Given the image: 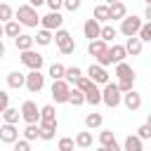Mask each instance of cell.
<instances>
[{
	"label": "cell",
	"mask_w": 151,
	"mask_h": 151,
	"mask_svg": "<svg viewBox=\"0 0 151 151\" xmlns=\"http://www.w3.org/2000/svg\"><path fill=\"white\" fill-rule=\"evenodd\" d=\"M14 17L21 26H28V28H38V24H40V14L33 5H19L14 9Z\"/></svg>",
	"instance_id": "cell-1"
},
{
	"label": "cell",
	"mask_w": 151,
	"mask_h": 151,
	"mask_svg": "<svg viewBox=\"0 0 151 151\" xmlns=\"http://www.w3.org/2000/svg\"><path fill=\"white\" fill-rule=\"evenodd\" d=\"M101 101L109 106V109H116V106H120V101H123V92L118 90V85L116 83H106L104 85V90H101Z\"/></svg>",
	"instance_id": "cell-2"
},
{
	"label": "cell",
	"mask_w": 151,
	"mask_h": 151,
	"mask_svg": "<svg viewBox=\"0 0 151 151\" xmlns=\"http://www.w3.org/2000/svg\"><path fill=\"white\" fill-rule=\"evenodd\" d=\"M52 42H57V47H59L61 54H71V52L76 50V40H73V35H71L66 28H57Z\"/></svg>",
	"instance_id": "cell-3"
},
{
	"label": "cell",
	"mask_w": 151,
	"mask_h": 151,
	"mask_svg": "<svg viewBox=\"0 0 151 151\" xmlns=\"http://www.w3.org/2000/svg\"><path fill=\"white\" fill-rule=\"evenodd\" d=\"M142 19L139 17H134V14H127V17H123L120 19V33L125 35V38H130V35H137L139 33V28H142Z\"/></svg>",
	"instance_id": "cell-4"
},
{
	"label": "cell",
	"mask_w": 151,
	"mask_h": 151,
	"mask_svg": "<svg viewBox=\"0 0 151 151\" xmlns=\"http://www.w3.org/2000/svg\"><path fill=\"white\" fill-rule=\"evenodd\" d=\"M21 64L26 68H31V71H40L42 64H45V57L40 52H35V50H24L21 52Z\"/></svg>",
	"instance_id": "cell-5"
},
{
	"label": "cell",
	"mask_w": 151,
	"mask_h": 151,
	"mask_svg": "<svg viewBox=\"0 0 151 151\" xmlns=\"http://www.w3.org/2000/svg\"><path fill=\"white\" fill-rule=\"evenodd\" d=\"M50 92H52V99H54L57 104H66V101H68V94H71V85L61 78V80H54V83H52Z\"/></svg>",
	"instance_id": "cell-6"
},
{
	"label": "cell",
	"mask_w": 151,
	"mask_h": 151,
	"mask_svg": "<svg viewBox=\"0 0 151 151\" xmlns=\"http://www.w3.org/2000/svg\"><path fill=\"white\" fill-rule=\"evenodd\" d=\"M42 87H45V76L40 71H28L26 73V90L33 92V94H38Z\"/></svg>",
	"instance_id": "cell-7"
},
{
	"label": "cell",
	"mask_w": 151,
	"mask_h": 151,
	"mask_svg": "<svg viewBox=\"0 0 151 151\" xmlns=\"http://www.w3.org/2000/svg\"><path fill=\"white\" fill-rule=\"evenodd\" d=\"M21 118L26 123H40V109H38V104L31 101V99H26L21 104Z\"/></svg>",
	"instance_id": "cell-8"
},
{
	"label": "cell",
	"mask_w": 151,
	"mask_h": 151,
	"mask_svg": "<svg viewBox=\"0 0 151 151\" xmlns=\"http://www.w3.org/2000/svg\"><path fill=\"white\" fill-rule=\"evenodd\" d=\"M87 78H90L94 85H106V83H109V71H106L104 66H99V64H92V66L87 68Z\"/></svg>",
	"instance_id": "cell-9"
},
{
	"label": "cell",
	"mask_w": 151,
	"mask_h": 151,
	"mask_svg": "<svg viewBox=\"0 0 151 151\" xmlns=\"http://www.w3.org/2000/svg\"><path fill=\"white\" fill-rule=\"evenodd\" d=\"M61 24H64V17H61L59 12H50V14L40 17V28H47V31H57V28H61Z\"/></svg>",
	"instance_id": "cell-10"
},
{
	"label": "cell",
	"mask_w": 151,
	"mask_h": 151,
	"mask_svg": "<svg viewBox=\"0 0 151 151\" xmlns=\"http://www.w3.org/2000/svg\"><path fill=\"white\" fill-rule=\"evenodd\" d=\"M120 104H125L127 111H139V109H142V94L132 87L130 92H123V101H120Z\"/></svg>",
	"instance_id": "cell-11"
},
{
	"label": "cell",
	"mask_w": 151,
	"mask_h": 151,
	"mask_svg": "<svg viewBox=\"0 0 151 151\" xmlns=\"http://www.w3.org/2000/svg\"><path fill=\"white\" fill-rule=\"evenodd\" d=\"M38 125H50V127H57V109L54 104H45L40 109V123Z\"/></svg>",
	"instance_id": "cell-12"
},
{
	"label": "cell",
	"mask_w": 151,
	"mask_h": 151,
	"mask_svg": "<svg viewBox=\"0 0 151 151\" xmlns=\"http://www.w3.org/2000/svg\"><path fill=\"white\" fill-rule=\"evenodd\" d=\"M17 139H19V130H17V125L5 123V125L0 127V142H5V144H14Z\"/></svg>",
	"instance_id": "cell-13"
},
{
	"label": "cell",
	"mask_w": 151,
	"mask_h": 151,
	"mask_svg": "<svg viewBox=\"0 0 151 151\" xmlns=\"http://www.w3.org/2000/svg\"><path fill=\"white\" fill-rule=\"evenodd\" d=\"M99 146H106V149H111V151H123L120 144L116 142V134H113L111 130H101V132H99Z\"/></svg>",
	"instance_id": "cell-14"
},
{
	"label": "cell",
	"mask_w": 151,
	"mask_h": 151,
	"mask_svg": "<svg viewBox=\"0 0 151 151\" xmlns=\"http://www.w3.org/2000/svg\"><path fill=\"white\" fill-rule=\"evenodd\" d=\"M99 31H101V24L92 17V19H87L85 21V26H83V33H85V38L87 40H97L99 38Z\"/></svg>",
	"instance_id": "cell-15"
},
{
	"label": "cell",
	"mask_w": 151,
	"mask_h": 151,
	"mask_svg": "<svg viewBox=\"0 0 151 151\" xmlns=\"http://www.w3.org/2000/svg\"><path fill=\"white\" fill-rule=\"evenodd\" d=\"M125 57H127V52H125V45H113V47H109V50H106V59H109V64L125 61Z\"/></svg>",
	"instance_id": "cell-16"
},
{
	"label": "cell",
	"mask_w": 151,
	"mask_h": 151,
	"mask_svg": "<svg viewBox=\"0 0 151 151\" xmlns=\"http://www.w3.org/2000/svg\"><path fill=\"white\" fill-rule=\"evenodd\" d=\"M106 50H109V42H104L101 38H97V40H90V42H87V54H90V57H94V59H97V57H101Z\"/></svg>",
	"instance_id": "cell-17"
},
{
	"label": "cell",
	"mask_w": 151,
	"mask_h": 151,
	"mask_svg": "<svg viewBox=\"0 0 151 151\" xmlns=\"http://www.w3.org/2000/svg\"><path fill=\"white\" fill-rule=\"evenodd\" d=\"M142 50H144V42H142L137 35H130V38L125 40V52H127V54L139 57V54H142Z\"/></svg>",
	"instance_id": "cell-18"
},
{
	"label": "cell",
	"mask_w": 151,
	"mask_h": 151,
	"mask_svg": "<svg viewBox=\"0 0 151 151\" xmlns=\"http://www.w3.org/2000/svg\"><path fill=\"white\" fill-rule=\"evenodd\" d=\"M123 151H144V139H139L137 134H127L123 142Z\"/></svg>",
	"instance_id": "cell-19"
},
{
	"label": "cell",
	"mask_w": 151,
	"mask_h": 151,
	"mask_svg": "<svg viewBox=\"0 0 151 151\" xmlns=\"http://www.w3.org/2000/svg\"><path fill=\"white\" fill-rule=\"evenodd\" d=\"M14 45H17L19 52H24V50H33L35 40H33V35H28V33H19V35L14 38Z\"/></svg>",
	"instance_id": "cell-20"
},
{
	"label": "cell",
	"mask_w": 151,
	"mask_h": 151,
	"mask_svg": "<svg viewBox=\"0 0 151 151\" xmlns=\"http://www.w3.org/2000/svg\"><path fill=\"white\" fill-rule=\"evenodd\" d=\"M118 80H125V78H134V68L127 64V61H118L116 64V73H113Z\"/></svg>",
	"instance_id": "cell-21"
},
{
	"label": "cell",
	"mask_w": 151,
	"mask_h": 151,
	"mask_svg": "<svg viewBox=\"0 0 151 151\" xmlns=\"http://www.w3.org/2000/svg\"><path fill=\"white\" fill-rule=\"evenodd\" d=\"M7 85H9L12 90H21V87L26 85V76L19 73V71H9V73H7Z\"/></svg>",
	"instance_id": "cell-22"
},
{
	"label": "cell",
	"mask_w": 151,
	"mask_h": 151,
	"mask_svg": "<svg viewBox=\"0 0 151 151\" xmlns=\"http://www.w3.org/2000/svg\"><path fill=\"white\" fill-rule=\"evenodd\" d=\"M109 9H111V21H120L123 17H127V7H125V2H113V5H109Z\"/></svg>",
	"instance_id": "cell-23"
},
{
	"label": "cell",
	"mask_w": 151,
	"mask_h": 151,
	"mask_svg": "<svg viewBox=\"0 0 151 151\" xmlns=\"http://www.w3.org/2000/svg\"><path fill=\"white\" fill-rule=\"evenodd\" d=\"M94 19L99 21V24H109L111 21V9H109V5H97L94 7Z\"/></svg>",
	"instance_id": "cell-24"
},
{
	"label": "cell",
	"mask_w": 151,
	"mask_h": 151,
	"mask_svg": "<svg viewBox=\"0 0 151 151\" xmlns=\"http://www.w3.org/2000/svg\"><path fill=\"white\" fill-rule=\"evenodd\" d=\"M85 104H90V106H97V104H101V90H99L97 85H92V87L85 92Z\"/></svg>",
	"instance_id": "cell-25"
},
{
	"label": "cell",
	"mask_w": 151,
	"mask_h": 151,
	"mask_svg": "<svg viewBox=\"0 0 151 151\" xmlns=\"http://www.w3.org/2000/svg\"><path fill=\"white\" fill-rule=\"evenodd\" d=\"M33 40H35L38 45H42V47H45V45H50V42L54 40V31H47V28H40V31H38L35 35H33Z\"/></svg>",
	"instance_id": "cell-26"
},
{
	"label": "cell",
	"mask_w": 151,
	"mask_h": 151,
	"mask_svg": "<svg viewBox=\"0 0 151 151\" xmlns=\"http://www.w3.org/2000/svg\"><path fill=\"white\" fill-rule=\"evenodd\" d=\"M92 142H94V139H92V132H87V130L76 134V146H78V149H90Z\"/></svg>",
	"instance_id": "cell-27"
},
{
	"label": "cell",
	"mask_w": 151,
	"mask_h": 151,
	"mask_svg": "<svg viewBox=\"0 0 151 151\" xmlns=\"http://www.w3.org/2000/svg\"><path fill=\"white\" fill-rule=\"evenodd\" d=\"M101 123H104V118H101V113H97V111H92V113L85 116V125H87V130L101 127Z\"/></svg>",
	"instance_id": "cell-28"
},
{
	"label": "cell",
	"mask_w": 151,
	"mask_h": 151,
	"mask_svg": "<svg viewBox=\"0 0 151 151\" xmlns=\"http://www.w3.org/2000/svg\"><path fill=\"white\" fill-rule=\"evenodd\" d=\"M83 76V71L78 68V66H68L66 71H64V80L68 83V85H76V80Z\"/></svg>",
	"instance_id": "cell-29"
},
{
	"label": "cell",
	"mask_w": 151,
	"mask_h": 151,
	"mask_svg": "<svg viewBox=\"0 0 151 151\" xmlns=\"http://www.w3.org/2000/svg\"><path fill=\"white\" fill-rule=\"evenodd\" d=\"M2 118H5V123H12V125H17V123H19V118H21V111H19V109H12V106H7V109L2 111Z\"/></svg>",
	"instance_id": "cell-30"
},
{
	"label": "cell",
	"mask_w": 151,
	"mask_h": 151,
	"mask_svg": "<svg viewBox=\"0 0 151 151\" xmlns=\"http://www.w3.org/2000/svg\"><path fill=\"white\" fill-rule=\"evenodd\" d=\"M54 132H57V127L38 125V139H42V142H52V139H54Z\"/></svg>",
	"instance_id": "cell-31"
},
{
	"label": "cell",
	"mask_w": 151,
	"mask_h": 151,
	"mask_svg": "<svg viewBox=\"0 0 151 151\" xmlns=\"http://www.w3.org/2000/svg\"><path fill=\"white\" fill-rule=\"evenodd\" d=\"M2 26H5V35H7V38H17V35L21 33V28H19L21 24H19L17 19H12V21H7V24H2Z\"/></svg>",
	"instance_id": "cell-32"
},
{
	"label": "cell",
	"mask_w": 151,
	"mask_h": 151,
	"mask_svg": "<svg viewBox=\"0 0 151 151\" xmlns=\"http://www.w3.org/2000/svg\"><path fill=\"white\" fill-rule=\"evenodd\" d=\"M116 33H118V31H116V26H111V24H104V26H101V31H99V38H101L104 42H111V40L116 38Z\"/></svg>",
	"instance_id": "cell-33"
},
{
	"label": "cell",
	"mask_w": 151,
	"mask_h": 151,
	"mask_svg": "<svg viewBox=\"0 0 151 151\" xmlns=\"http://www.w3.org/2000/svg\"><path fill=\"white\" fill-rule=\"evenodd\" d=\"M64 71H66V66L54 61V64H50V71H47V76H50L52 80H61V78H64Z\"/></svg>",
	"instance_id": "cell-34"
},
{
	"label": "cell",
	"mask_w": 151,
	"mask_h": 151,
	"mask_svg": "<svg viewBox=\"0 0 151 151\" xmlns=\"http://www.w3.org/2000/svg\"><path fill=\"white\" fill-rule=\"evenodd\" d=\"M68 104H73V106H83V104H85V92H80L78 87H71Z\"/></svg>",
	"instance_id": "cell-35"
},
{
	"label": "cell",
	"mask_w": 151,
	"mask_h": 151,
	"mask_svg": "<svg viewBox=\"0 0 151 151\" xmlns=\"http://www.w3.org/2000/svg\"><path fill=\"white\" fill-rule=\"evenodd\" d=\"M24 139H28V142H35V139H38V123H26V127H24Z\"/></svg>",
	"instance_id": "cell-36"
},
{
	"label": "cell",
	"mask_w": 151,
	"mask_h": 151,
	"mask_svg": "<svg viewBox=\"0 0 151 151\" xmlns=\"http://www.w3.org/2000/svg\"><path fill=\"white\" fill-rule=\"evenodd\" d=\"M12 19H14V9H12L7 2H0V21L7 24V21H12Z\"/></svg>",
	"instance_id": "cell-37"
},
{
	"label": "cell",
	"mask_w": 151,
	"mask_h": 151,
	"mask_svg": "<svg viewBox=\"0 0 151 151\" xmlns=\"http://www.w3.org/2000/svg\"><path fill=\"white\" fill-rule=\"evenodd\" d=\"M59 151H76V139L73 137H61L59 144H57Z\"/></svg>",
	"instance_id": "cell-38"
},
{
	"label": "cell",
	"mask_w": 151,
	"mask_h": 151,
	"mask_svg": "<svg viewBox=\"0 0 151 151\" xmlns=\"http://www.w3.org/2000/svg\"><path fill=\"white\" fill-rule=\"evenodd\" d=\"M137 38H139L142 42H151V21H146V24H142V28H139V33H137Z\"/></svg>",
	"instance_id": "cell-39"
},
{
	"label": "cell",
	"mask_w": 151,
	"mask_h": 151,
	"mask_svg": "<svg viewBox=\"0 0 151 151\" xmlns=\"http://www.w3.org/2000/svg\"><path fill=\"white\" fill-rule=\"evenodd\" d=\"M92 85H94V83H92V80H90L87 76H80V78L76 80V85H73V87H78L80 92H87V90H90Z\"/></svg>",
	"instance_id": "cell-40"
},
{
	"label": "cell",
	"mask_w": 151,
	"mask_h": 151,
	"mask_svg": "<svg viewBox=\"0 0 151 151\" xmlns=\"http://www.w3.org/2000/svg\"><path fill=\"white\" fill-rule=\"evenodd\" d=\"M116 85H118V90H120V92H130V90L134 87V78H125V80H118Z\"/></svg>",
	"instance_id": "cell-41"
},
{
	"label": "cell",
	"mask_w": 151,
	"mask_h": 151,
	"mask_svg": "<svg viewBox=\"0 0 151 151\" xmlns=\"http://www.w3.org/2000/svg\"><path fill=\"white\" fill-rule=\"evenodd\" d=\"M137 137H139V139H151V127H149L146 123L139 125V127H137Z\"/></svg>",
	"instance_id": "cell-42"
},
{
	"label": "cell",
	"mask_w": 151,
	"mask_h": 151,
	"mask_svg": "<svg viewBox=\"0 0 151 151\" xmlns=\"http://www.w3.org/2000/svg\"><path fill=\"white\" fill-rule=\"evenodd\" d=\"M12 146H14V151H31V142L28 139H17Z\"/></svg>",
	"instance_id": "cell-43"
},
{
	"label": "cell",
	"mask_w": 151,
	"mask_h": 151,
	"mask_svg": "<svg viewBox=\"0 0 151 151\" xmlns=\"http://www.w3.org/2000/svg\"><path fill=\"white\" fill-rule=\"evenodd\" d=\"M45 5L50 7V12H59L64 7V0H45Z\"/></svg>",
	"instance_id": "cell-44"
},
{
	"label": "cell",
	"mask_w": 151,
	"mask_h": 151,
	"mask_svg": "<svg viewBox=\"0 0 151 151\" xmlns=\"http://www.w3.org/2000/svg\"><path fill=\"white\" fill-rule=\"evenodd\" d=\"M80 2H83V0H64V7H66L68 12H76V9H80Z\"/></svg>",
	"instance_id": "cell-45"
},
{
	"label": "cell",
	"mask_w": 151,
	"mask_h": 151,
	"mask_svg": "<svg viewBox=\"0 0 151 151\" xmlns=\"http://www.w3.org/2000/svg\"><path fill=\"white\" fill-rule=\"evenodd\" d=\"M7 106H9V94H7L5 90H0V113H2Z\"/></svg>",
	"instance_id": "cell-46"
},
{
	"label": "cell",
	"mask_w": 151,
	"mask_h": 151,
	"mask_svg": "<svg viewBox=\"0 0 151 151\" xmlns=\"http://www.w3.org/2000/svg\"><path fill=\"white\" fill-rule=\"evenodd\" d=\"M144 19L151 21V5H146V9H144Z\"/></svg>",
	"instance_id": "cell-47"
},
{
	"label": "cell",
	"mask_w": 151,
	"mask_h": 151,
	"mask_svg": "<svg viewBox=\"0 0 151 151\" xmlns=\"http://www.w3.org/2000/svg\"><path fill=\"white\" fill-rule=\"evenodd\" d=\"M7 54V47H5V42H2V38H0V59Z\"/></svg>",
	"instance_id": "cell-48"
},
{
	"label": "cell",
	"mask_w": 151,
	"mask_h": 151,
	"mask_svg": "<svg viewBox=\"0 0 151 151\" xmlns=\"http://www.w3.org/2000/svg\"><path fill=\"white\" fill-rule=\"evenodd\" d=\"M28 5H33V7H35V9H38V7H40V5H45V0H28Z\"/></svg>",
	"instance_id": "cell-49"
},
{
	"label": "cell",
	"mask_w": 151,
	"mask_h": 151,
	"mask_svg": "<svg viewBox=\"0 0 151 151\" xmlns=\"http://www.w3.org/2000/svg\"><path fill=\"white\" fill-rule=\"evenodd\" d=\"M5 35V26H2V21H0V38Z\"/></svg>",
	"instance_id": "cell-50"
},
{
	"label": "cell",
	"mask_w": 151,
	"mask_h": 151,
	"mask_svg": "<svg viewBox=\"0 0 151 151\" xmlns=\"http://www.w3.org/2000/svg\"><path fill=\"white\" fill-rule=\"evenodd\" d=\"M113 2H118V0H104V5H113Z\"/></svg>",
	"instance_id": "cell-51"
},
{
	"label": "cell",
	"mask_w": 151,
	"mask_h": 151,
	"mask_svg": "<svg viewBox=\"0 0 151 151\" xmlns=\"http://www.w3.org/2000/svg\"><path fill=\"white\" fill-rule=\"evenodd\" d=\"M146 125H149V127H151V113H149V118H146Z\"/></svg>",
	"instance_id": "cell-52"
},
{
	"label": "cell",
	"mask_w": 151,
	"mask_h": 151,
	"mask_svg": "<svg viewBox=\"0 0 151 151\" xmlns=\"http://www.w3.org/2000/svg\"><path fill=\"white\" fill-rule=\"evenodd\" d=\"M97 151H111V149H106V146H99V149H97Z\"/></svg>",
	"instance_id": "cell-53"
},
{
	"label": "cell",
	"mask_w": 151,
	"mask_h": 151,
	"mask_svg": "<svg viewBox=\"0 0 151 151\" xmlns=\"http://www.w3.org/2000/svg\"><path fill=\"white\" fill-rule=\"evenodd\" d=\"M144 2H146V5H151V0H144Z\"/></svg>",
	"instance_id": "cell-54"
}]
</instances>
